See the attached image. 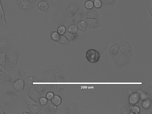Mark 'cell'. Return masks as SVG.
<instances>
[{"mask_svg":"<svg viewBox=\"0 0 152 114\" xmlns=\"http://www.w3.org/2000/svg\"><path fill=\"white\" fill-rule=\"evenodd\" d=\"M58 41L60 43L64 45H67L68 42V41L66 37L64 36L61 35H60Z\"/></svg>","mask_w":152,"mask_h":114,"instance_id":"obj_23","label":"cell"},{"mask_svg":"<svg viewBox=\"0 0 152 114\" xmlns=\"http://www.w3.org/2000/svg\"><path fill=\"white\" fill-rule=\"evenodd\" d=\"M66 28L64 26H60L58 28V32L60 35H64L66 32Z\"/></svg>","mask_w":152,"mask_h":114,"instance_id":"obj_27","label":"cell"},{"mask_svg":"<svg viewBox=\"0 0 152 114\" xmlns=\"http://www.w3.org/2000/svg\"><path fill=\"white\" fill-rule=\"evenodd\" d=\"M100 54L99 51L94 49L88 50L86 54V58L90 63H97L100 58Z\"/></svg>","mask_w":152,"mask_h":114,"instance_id":"obj_3","label":"cell"},{"mask_svg":"<svg viewBox=\"0 0 152 114\" xmlns=\"http://www.w3.org/2000/svg\"><path fill=\"white\" fill-rule=\"evenodd\" d=\"M64 36L66 37L68 41H73L77 39L78 35L76 33L68 32L65 33Z\"/></svg>","mask_w":152,"mask_h":114,"instance_id":"obj_14","label":"cell"},{"mask_svg":"<svg viewBox=\"0 0 152 114\" xmlns=\"http://www.w3.org/2000/svg\"><path fill=\"white\" fill-rule=\"evenodd\" d=\"M6 70L5 67L0 65V76H2L5 74Z\"/></svg>","mask_w":152,"mask_h":114,"instance_id":"obj_31","label":"cell"},{"mask_svg":"<svg viewBox=\"0 0 152 114\" xmlns=\"http://www.w3.org/2000/svg\"><path fill=\"white\" fill-rule=\"evenodd\" d=\"M28 92L23 91L22 96L30 111L33 114H37L43 109V106L38 102L31 99L28 95Z\"/></svg>","mask_w":152,"mask_h":114,"instance_id":"obj_2","label":"cell"},{"mask_svg":"<svg viewBox=\"0 0 152 114\" xmlns=\"http://www.w3.org/2000/svg\"><path fill=\"white\" fill-rule=\"evenodd\" d=\"M6 53H0V65L4 67L5 64Z\"/></svg>","mask_w":152,"mask_h":114,"instance_id":"obj_22","label":"cell"},{"mask_svg":"<svg viewBox=\"0 0 152 114\" xmlns=\"http://www.w3.org/2000/svg\"><path fill=\"white\" fill-rule=\"evenodd\" d=\"M78 27L80 30L84 31L86 29L87 26L86 22L84 21H81L78 24Z\"/></svg>","mask_w":152,"mask_h":114,"instance_id":"obj_19","label":"cell"},{"mask_svg":"<svg viewBox=\"0 0 152 114\" xmlns=\"http://www.w3.org/2000/svg\"><path fill=\"white\" fill-rule=\"evenodd\" d=\"M29 96L34 100L39 102V99L41 97L40 93L35 90L32 86L28 92Z\"/></svg>","mask_w":152,"mask_h":114,"instance_id":"obj_9","label":"cell"},{"mask_svg":"<svg viewBox=\"0 0 152 114\" xmlns=\"http://www.w3.org/2000/svg\"><path fill=\"white\" fill-rule=\"evenodd\" d=\"M0 24L4 27H7L8 26L6 22L4 12L2 6L1 0H0Z\"/></svg>","mask_w":152,"mask_h":114,"instance_id":"obj_11","label":"cell"},{"mask_svg":"<svg viewBox=\"0 0 152 114\" xmlns=\"http://www.w3.org/2000/svg\"><path fill=\"white\" fill-rule=\"evenodd\" d=\"M34 80L33 77L31 76L26 78L24 81L25 86L23 91L29 92L31 87Z\"/></svg>","mask_w":152,"mask_h":114,"instance_id":"obj_10","label":"cell"},{"mask_svg":"<svg viewBox=\"0 0 152 114\" xmlns=\"http://www.w3.org/2000/svg\"><path fill=\"white\" fill-rule=\"evenodd\" d=\"M54 95V93L51 92H49L46 95V97L48 100H51Z\"/></svg>","mask_w":152,"mask_h":114,"instance_id":"obj_30","label":"cell"},{"mask_svg":"<svg viewBox=\"0 0 152 114\" xmlns=\"http://www.w3.org/2000/svg\"><path fill=\"white\" fill-rule=\"evenodd\" d=\"M17 4L20 8L24 11L29 10L32 7L31 3L26 0H17Z\"/></svg>","mask_w":152,"mask_h":114,"instance_id":"obj_8","label":"cell"},{"mask_svg":"<svg viewBox=\"0 0 152 114\" xmlns=\"http://www.w3.org/2000/svg\"><path fill=\"white\" fill-rule=\"evenodd\" d=\"M87 26L91 28H94L98 27L100 25L99 21L94 19H87L86 20Z\"/></svg>","mask_w":152,"mask_h":114,"instance_id":"obj_12","label":"cell"},{"mask_svg":"<svg viewBox=\"0 0 152 114\" xmlns=\"http://www.w3.org/2000/svg\"><path fill=\"white\" fill-rule=\"evenodd\" d=\"M94 5L96 8H99L102 6V3L100 0H94Z\"/></svg>","mask_w":152,"mask_h":114,"instance_id":"obj_29","label":"cell"},{"mask_svg":"<svg viewBox=\"0 0 152 114\" xmlns=\"http://www.w3.org/2000/svg\"><path fill=\"white\" fill-rule=\"evenodd\" d=\"M85 7L88 9H91L93 8L94 6L93 2L90 1H87L85 4Z\"/></svg>","mask_w":152,"mask_h":114,"instance_id":"obj_28","label":"cell"},{"mask_svg":"<svg viewBox=\"0 0 152 114\" xmlns=\"http://www.w3.org/2000/svg\"><path fill=\"white\" fill-rule=\"evenodd\" d=\"M60 36V35L58 32H54L51 35V38L54 41H58Z\"/></svg>","mask_w":152,"mask_h":114,"instance_id":"obj_25","label":"cell"},{"mask_svg":"<svg viewBox=\"0 0 152 114\" xmlns=\"http://www.w3.org/2000/svg\"><path fill=\"white\" fill-rule=\"evenodd\" d=\"M137 93L139 95L140 99L142 100H144L148 98V95L141 90H138Z\"/></svg>","mask_w":152,"mask_h":114,"instance_id":"obj_18","label":"cell"},{"mask_svg":"<svg viewBox=\"0 0 152 114\" xmlns=\"http://www.w3.org/2000/svg\"><path fill=\"white\" fill-rule=\"evenodd\" d=\"M48 100L45 97H41L39 99V102L42 106H45L47 103Z\"/></svg>","mask_w":152,"mask_h":114,"instance_id":"obj_24","label":"cell"},{"mask_svg":"<svg viewBox=\"0 0 152 114\" xmlns=\"http://www.w3.org/2000/svg\"><path fill=\"white\" fill-rule=\"evenodd\" d=\"M51 101L55 105L58 106L60 105L62 102V99L60 96L58 95H54Z\"/></svg>","mask_w":152,"mask_h":114,"instance_id":"obj_15","label":"cell"},{"mask_svg":"<svg viewBox=\"0 0 152 114\" xmlns=\"http://www.w3.org/2000/svg\"><path fill=\"white\" fill-rule=\"evenodd\" d=\"M10 71L8 76L11 82H15L19 79H22L24 76L23 71L21 70H13Z\"/></svg>","mask_w":152,"mask_h":114,"instance_id":"obj_5","label":"cell"},{"mask_svg":"<svg viewBox=\"0 0 152 114\" xmlns=\"http://www.w3.org/2000/svg\"><path fill=\"white\" fill-rule=\"evenodd\" d=\"M0 113H2V114H4L5 113H4L3 111V110L2 108V107H1V105H0Z\"/></svg>","mask_w":152,"mask_h":114,"instance_id":"obj_32","label":"cell"},{"mask_svg":"<svg viewBox=\"0 0 152 114\" xmlns=\"http://www.w3.org/2000/svg\"><path fill=\"white\" fill-rule=\"evenodd\" d=\"M131 111L133 113H139L141 111V109L139 106H135L131 108Z\"/></svg>","mask_w":152,"mask_h":114,"instance_id":"obj_26","label":"cell"},{"mask_svg":"<svg viewBox=\"0 0 152 114\" xmlns=\"http://www.w3.org/2000/svg\"><path fill=\"white\" fill-rule=\"evenodd\" d=\"M143 107L145 109L149 108L151 105V102L150 99L147 98L143 100L142 104Z\"/></svg>","mask_w":152,"mask_h":114,"instance_id":"obj_20","label":"cell"},{"mask_svg":"<svg viewBox=\"0 0 152 114\" xmlns=\"http://www.w3.org/2000/svg\"><path fill=\"white\" fill-rule=\"evenodd\" d=\"M23 114H31V113L24 111L23 112Z\"/></svg>","mask_w":152,"mask_h":114,"instance_id":"obj_33","label":"cell"},{"mask_svg":"<svg viewBox=\"0 0 152 114\" xmlns=\"http://www.w3.org/2000/svg\"><path fill=\"white\" fill-rule=\"evenodd\" d=\"M12 42L8 38L0 37V53H6L12 47Z\"/></svg>","mask_w":152,"mask_h":114,"instance_id":"obj_4","label":"cell"},{"mask_svg":"<svg viewBox=\"0 0 152 114\" xmlns=\"http://www.w3.org/2000/svg\"><path fill=\"white\" fill-rule=\"evenodd\" d=\"M140 99L139 94L137 93H134L131 95L129 99V103L134 105L137 104Z\"/></svg>","mask_w":152,"mask_h":114,"instance_id":"obj_13","label":"cell"},{"mask_svg":"<svg viewBox=\"0 0 152 114\" xmlns=\"http://www.w3.org/2000/svg\"><path fill=\"white\" fill-rule=\"evenodd\" d=\"M119 45L118 44L112 46L110 50V54L112 57H114L117 53Z\"/></svg>","mask_w":152,"mask_h":114,"instance_id":"obj_17","label":"cell"},{"mask_svg":"<svg viewBox=\"0 0 152 114\" xmlns=\"http://www.w3.org/2000/svg\"><path fill=\"white\" fill-rule=\"evenodd\" d=\"M24 81L23 78L16 81L13 85V88L18 92L22 91L24 89Z\"/></svg>","mask_w":152,"mask_h":114,"instance_id":"obj_6","label":"cell"},{"mask_svg":"<svg viewBox=\"0 0 152 114\" xmlns=\"http://www.w3.org/2000/svg\"><path fill=\"white\" fill-rule=\"evenodd\" d=\"M38 7L41 10L47 11L48 9V5L46 1H42L40 2L38 4Z\"/></svg>","mask_w":152,"mask_h":114,"instance_id":"obj_16","label":"cell"},{"mask_svg":"<svg viewBox=\"0 0 152 114\" xmlns=\"http://www.w3.org/2000/svg\"><path fill=\"white\" fill-rule=\"evenodd\" d=\"M78 27L75 25H71L68 28L69 32L73 33H76L78 32Z\"/></svg>","mask_w":152,"mask_h":114,"instance_id":"obj_21","label":"cell"},{"mask_svg":"<svg viewBox=\"0 0 152 114\" xmlns=\"http://www.w3.org/2000/svg\"><path fill=\"white\" fill-rule=\"evenodd\" d=\"M44 106L46 112L48 113H54L58 110L57 106L54 104L51 100H48Z\"/></svg>","mask_w":152,"mask_h":114,"instance_id":"obj_7","label":"cell"},{"mask_svg":"<svg viewBox=\"0 0 152 114\" xmlns=\"http://www.w3.org/2000/svg\"><path fill=\"white\" fill-rule=\"evenodd\" d=\"M18 60V53L17 49L12 47L6 55V61L4 67L8 71L14 69L17 66Z\"/></svg>","mask_w":152,"mask_h":114,"instance_id":"obj_1","label":"cell"}]
</instances>
